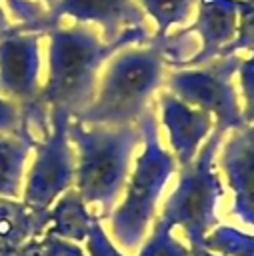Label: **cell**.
I'll return each instance as SVG.
<instances>
[{"mask_svg":"<svg viewBox=\"0 0 254 256\" xmlns=\"http://www.w3.org/2000/svg\"><path fill=\"white\" fill-rule=\"evenodd\" d=\"M186 34L150 36L142 46H126L118 50L100 80L94 102L74 120L96 126L138 124L140 116L150 108V96L164 82L166 66H180L188 60L184 48Z\"/></svg>","mask_w":254,"mask_h":256,"instance_id":"6da1fadb","label":"cell"},{"mask_svg":"<svg viewBox=\"0 0 254 256\" xmlns=\"http://www.w3.org/2000/svg\"><path fill=\"white\" fill-rule=\"evenodd\" d=\"M48 78L40 88L38 102L50 112L60 108L70 118L82 114L96 98L98 70L118 50L150 40L146 28H130L118 40L104 42L90 24L56 26L46 32Z\"/></svg>","mask_w":254,"mask_h":256,"instance_id":"7a4b0ae2","label":"cell"},{"mask_svg":"<svg viewBox=\"0 0 254 256\" xmlns=\"http://www.w3.org/2000/svg\"><path fill=\"white\" fill-rule=\"evenodd\" d=\"M68 138L78 150L76 190L86 204L100 208L98 218H108L128 182L130 158L142 142L140 126H96L72 118Z\"/></svg>","mask_w":254,"mask_h":256,"instance_id":"3957f363","label":"cell"},{"mask_svg":"<svg viewBox=\"0 0 254 256\" xmlns=\"http://www.w3.org/2000/svg\"><path fill=\"white\" fill-rule=\"evenodd\" d=\"M138 126L142 134V152L130 180L126 182V196L122 204L108 216L112 236L126 250H136L142 244L146 228L154 218L158 196L176 170L174 156L160 146L158 122L152 108L140 116Z\"/></svg>","mask_w":254,"mask_h":256,"instance_id":"277c9868","label":"cell"},{"mask_svg":"<svg viewBox=\"0 0 254 256\" xmlns=\"http://www.w3.org/2000/svg\"><path fill=\"white\" fill-rule=\"evenodd\" d=\"M222 138V132L212 130L208 142L200 146L194 160L180 168L178 184L164 202L160 214V218H164L168 224L182 226L190 242L192 256L204 250L206 234L218 224L216 206L224 194V188L214 172V156Z\"/></svg>","mask_w":254,"mask_h":256,"instance_id":"5b68a950","label":"cell"},{"mask_svg":"<svg viewBox=\"0 0 254 256\" xmlns=\"http://www.w3.org/2000/svg\"><path fill=\"white\" fill-rule=\"evenodd\" d=\"M240 62L242 58L232 54L218 56L202 66L178 68L168 74L166 86L184 104L212 114L214 130L226 134V130H238L246 126L236 88L232 84Z\"/></svg>","mask_w":254,"mask_h":256,"instance_id":"8992f818","label":"cell"},{"mask_svg":"<svg viewBox=\"0 0 254 256\" xmlns=\"http://www.w3.org/2000/svg\"><path fill=\"white\" fill-rule=\"evenodd\" d=\"M48 116L50 132L34 144L36 158L28 172L22 200L44 218H50V206L76 182V158L68 138V122L72 118L60 108H52Z\"/></svg>","mask_w":254,"mask_h":256,"instance_id":"52a82bcc","label":"cell"},{"mask_svg":"<svg viewBox=\"0 0 254 256\" xmlns=\"http://www.w3.org/2000/svg\"><path fill=\"white\" fill-rule=\"evenodd\" d=\"M40 36L16 26L0 40V96L20 108L40 94Z\"/></svg>","mask_w":254,"mask_h":256,"instance_id":"ba28073f","label":"cell"},{"mask_svg":"<svg viewBox=\"0 0 254 256\" xmlns=\"http://www.w3.org/2000/svg\"><path fill=\"white\" fill-rule=\"evenodd\" d=\"M68 16L78 24H96L104 42L118 40L130 28H146V14L136 0H58L48 10V30Z\"/></svg>","mask_w":254,"mask_h":256,"instance_id":"9c48e42d","label":"cell"},{"mask_svg":"<svg viewBox=\"0 0 254 256\" xmlns=\"http://www.w3.org/2000/svg\"><path fill=\"white\" fill-rule=\"evenodd\" d=\"M220 166L234 192L232 212L254 228V124L232 130L222 146Z\"/></svg>","mask_w":254,"mask_h":256,"instance_id":"30bf717a","label":"cell"},{"mask_svg":"<svg viewBox=\"0 0 254 256\" xmlns=\"http://www.w3.org/2000/svg\"><path fill=\"white\" fill-rule=\"evenodd\" d=\"M238 24V8L236 0H198L196 4V20L188 28L186 34H198L200 48L180 64V68L202 66L222 52L226 44L232 42Z\"/></svg>","mask_w":254,"mask_h":256,"instance_id":"8fae6325","label":"cell"},{"mask_svg":"<svg viewBox=\"0 0 254 256\" xmlns=\"http://www.w3.org/2000/svg\"><path fill=\"white\" fill-rule=\"evenodd\" d=\"M158 104H160L162 124L170 136L174 160L180 166H186L198 154L200 142L210 134L214 126V118L204 110L184 104L172 92H162Z\"/></svg>","mask_w":254,"mask_h":256,"instance_id":"7c38bea8","label":"cell"},{"mask_svg":"<svg viewBox=\"0 0 254 256\" xmlns=\"http://www.w3.org/2000/svg\"><path fill=\"white\" fill-rule=\"evenodd\" d=\"M36 136L28 120L12 134H0V198H18L22 192V174L28 154L34 150Z\"/></svg>","mask_w":254,"mask_h":256,"instance_id":"4fadbf2b","label":"cell"},{"mask_svg":"<svg viewBox=\"0 0 254 256\" xmlns=\"http://www.w3.org/2000/svg\"><path fill=\"white\" fill-rule=\"evenodd\" d=\"M92 214L86 208V202L82 200L80 192L76 188H68L58 196V200L50 206V226L46 234L82 242L86 240V234L92 224Z\"/></svg>","mask_w":254,"mask_h":256,"instance_id":"5bb4252c","label":"cell"},{"mask_svg":"<svg viewBox=\"0 0 254 256\" xmlns=\"http://www.w3.org/2000/svg\"><path fill=\"white\" fill-rule=\"evenodd\" d=\"M50 224V218L38 216L22 200L0 198V240L18 248L38 238Z\"/></svg>","mask_w":254,"mask_h":256,"instance_id":"9a60e30c","label":"cell"},{"mask_svg":"<svg viewBox=\"0 0 254 256\" xmlns=\"http://www.w3.org/2000/svg\"><path fill=\"white\" fill-rule=\"evenodd\" d=\"M144 14H148L156 22V38L168 34L170 26L184 24L198 0H136Z\"/></svg>","mask_w":254,"mask_h":256,"instance_id":"2e32d148","label":"cell"},{"mask_svg":"<svg viewBox=\"0 0 254 256\" xmlns=\"http://www.w3.org/2000/svg\"><path fill=\"white\" fill-rule=\"evenodd\" d=\"M204 250L220 256H254V236L230 226H216L206 234Z\"/></svg>","mask_w":254,"mask_h":256,"instance_id":"e0dca14e","label":"cell"},{"mask_svg":"<svg viewBox=\"0 0 254 256\" xmlns=\"http://www.w3.org/2000/svg\"><path fill=\"white\" fill-rule=\"evenodd\" d=\"M172 224L158 216L154 230L144 240L138 256H192L190 248H186L172 236Z\"/></svg>","mask_w":254,"mask_h":256,"instance_id":"ac0fdd59","label":"cell"},{"mask_svg":"<svg viewBox=\"0 0 254 256\" xmlns=\"http://www.w3.org/2000/svg\"><path fill=\"white\" fill-rule=\"evenodd\" d=\"M238 8V24L236 34L230 44L222 48L218 56H232L238 50H254V2L252 0H236Z\"/></svg>","mask_w":254,"mask_h":256,"instance_id":"d6986e66","label":"cell"},{"mask_svg":"<svg viewBox=\"0 0 254 256\" xmlns=\"http://www.w3.org/2000/svg\"><path fill=\"white\" fill-rule=\"evenodd\" d=\"M238 76H240V90L244 98L242 118H244V124H254V50L248 58H242Z\"/></svg>","mask_w":254,"mask_h":256,"instance_id":"ffe728a7","label":"cell"},{"mask_svg":"<svg viewBox=\"0 0 254 256\" xmlns=\"http://www.w3.org/2000/svg\"><path fill=\"white\" fill-rule=\"evenodd\" d=\"M86 242H88V256H124L112 244V240L106 236V232H104L98 216L92 218L90 230L86 234Z\"/></svg>","mask_w":254,"mask_h":256,"instance_id":"44dd1931","label":"cell"},{"mask_svg":"<svg viewBox=\"0 0 254 256\" xmlns=\"http://www.w3.org/2000/svg\"><path fill=\"white\" fill-rule=\"evenodd\" d=\"M40 246L44 256H84L80 246L52 234H44V238L40 240Z\"/></svg>","mask_w":254,"mask_h":256,"instance_id":"7402d4cb","label":"cell"},{"mask_svg":"<svg viewBox=\"0 0 254 256\" xmlns=\"http://www.w3.org/2000/svg\"><path fill=\"white\" fill-rule=\"evenodd\" d=\"M22 124V110L18 104L0 96V134H12Z\"/></svg>","mask_w":254,"mask_h":256,"instance_id":"603a6c76","label":"cell"},{"mask_svg":"<svg viewBox=\"0 0 254 256\" xmlns=\"http://www.w3.org/2000/svg\"><path fill=\"white\" fill-rule=\"evenodd\" d=\"M12 256H44V254H42V246H40V240H38V238H34V240H28L26 244L18 246V248L14 250V254H12Z\"/></svg>","mask_w":254,"mask_h":256,"instance_id":"cb8c5ba5","label":"cell"},{"mask_svg":"<svg viewBox=\"0 0 254 256\" xmlns=\"http://www.w3.org/2000/svg\"><path fill=\"white\" fill-rule=\"evenodd\" d=\"M12 28H14V24H10V20H8V16H6L2 4H0V32H8V30H12Z\"/></svg>","mask_w":254,"mask_h":256,"instance_id":"d4e9b609","label":"cell"},{"mask_svg":"<svg viewBox=\"0 0 254 256\" xmlns=\"http://www.w3.org/2000/svg\"><path fill=\"white\" fill-rule=\"evenodd\" d=\"M14 250H16L14 246H10V244H6V242L0 240V256H12Z\"/></svg>","mask_w":254,"mask_h":256,"instance_id":"484cf974","label":"cell"},{"mask_svg":"<svg viewBox=\"0 0 254 256\" xmlns=\"http://www.w3.org/2000/svg\"><path fill=\"white\" fill-rule=\"evenodd\" d=\"M38 2H42V4H44V6L48 8V10H50V8H52V6H54V4L58 2V0H38Z\"/></svg>","mask_w":254,"mask_h":256,"instance_id":"4316f807","label":"cell"},{"mask_svg":"<svg viewBox=\"0 0 254 256\" xmlns=\"http://www.w3.org/2000/svg\"><path fill=\"white\" fill-rule=\"evenodd\" d=\"M196 256H216L214 252H208V250H202V252H198Z\"/></svg>","mask_w":254,"mask_h":256,"instance_id":"83f0119b","label":"cell"},{"mask_svg":"<svg viewBox=\"0 0 254 256\" xmlns=\"http://www.w3.org/2000/svg\"><path fill=\"white\" fill-rule=\"evenodd\" d=\"M14 28H16V24H14ZM14 28H12V30H14ZM12 30H8V32H0V40H2V38H4V36H6V34H10V32H12Z\"/></svg>","mask_w":254,"mask_h":256,"instance_id":"f1b7e54d","label":"cell"},{"mask_svg":"<svg viewBox=\"0 0 254 256\" xmlns=\"http://www.w3.org/2000/svg\"><path fill=\"white\" fill-rule=\"evenodd\" d=\"M252 2H254V0H252Z\"/></svg>","mask_w":254,"mask_h":256,"instance_id":"f546056e","label":"cell"}]
</instances>
